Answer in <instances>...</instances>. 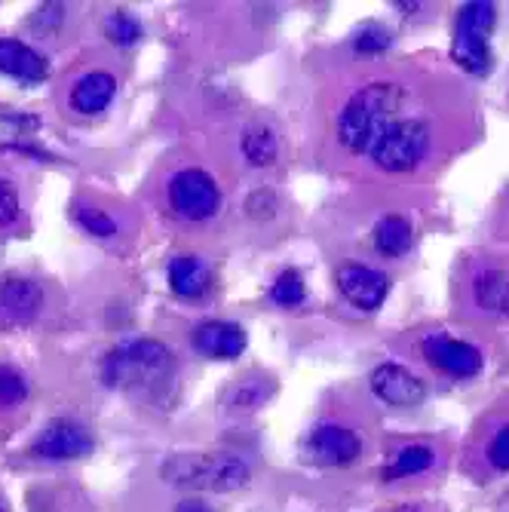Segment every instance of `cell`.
<instances>
[{
	"mask_svg": "<svg viewBox=\"0 0 509 512\" xmlns=\"http://www.w3.org/2000/svg\"><path fill=\"white\" fill-rule=\"evenodd\" d=\"M433 154V126L424 117L399 114L368 151L372 163L387 175H405L421 169Z\"/></svg>",
	"mask_w": 509,
	"mask_h": 512,
	"instance_id": "obj_4",
	"label": "cell"
},
{
	"mask_svg": "<svg viewBox=\"0 0 509 512\" xmlns=\"http://www.w3.org/2000/svg\"><path fill=\"white\" fill-rule=\"evenodd\" d=\"M169 206L188 221H206L221 209V191L209 172L181 169L169 181Z\"/></svg>",
	"mask_w": 509,
	"mask_h": 512,
	"instance_id": "obj_6",
	"label": "cell"
},
{
	"mask_svg": "<svg viewBox=\"0 0 509 512\" xmlns=\"http://www.w3.org/2000/svg\"><path fill=\"white\" fill-rule=\"evenodd\" d=\"M497 22L494 4H467L457 13L454 37H451V59L467 74L485 77L491 71V31Z\"/></svg>",
	"mask_w": 509,
	"mask_h": 512,
	"instance_id": "obj_5",
	"label": "cell"
},
{
	"mask_svg": "<svg viewBox=\"0 0 509 512\" xmlns=\"http://www.w3.org/2000/svg\"><path fill=\"white\" fill-rule=\"evenodd\" d=\"M105 28H108V37L120 46H132L138 37H142V25H138L129 13H114Z\"/></svg>",
	"mask_w": 509,
	"mask_h": 512,
	"instance_id": "obj_26",
	"label": "cell"
},
{
	"mask_svg": "<svg viewBox=\"0 0 509 512\" xmlns=\"http://www.w3.org/2000/svg\"><path fill=\"white\" fill-rule=\"evenodd\" d=\"M31 448L37 457H46V460H74L92 451V436L83 424L53 421L50 427L40 430Z\"/></svg>",
	"mask_w": 509,
	"mask_h": 512,
	"instance_id": "obj_12",
	"label": "cell"
},
{
	"mask_svg": "<svg viewBox=\"0 0 509 512\" xmlns=\"http://www.w3.org/2000/svg\"><path fill=\"white\" fill-rule=\"evenodd\" d=\"M175 375V359L154 338H132L114 347L102 362V381L114 390L157 393Z\"/></svg>",
	"mask_w": 509,
	"mask_h": 512,
	"instance_id": "obj_2",
	"label": "cell"
},
{
	"mask_svg": "<svg viewBox=\"0 0 509 512\" xmlns=\"http://www.w3.org/2000/svg\"><path fill=\"white\" fill-rule=\"evenodd\" d=\"M114 92H117V77L111 71H89L71 89V108L86 117L102 114L111 105Z\"/></svg>",
	"mask_w": 509,
	"mask_h": 512,
	"instance_id": "obj_16",
	"label": "cell"
},
{
	"mask_svg": "<svg viewBox=\"0 0 509 512\" xmlns=\"http://www.w3.org/2000/svg\"><path fill=\"white\" fill-rule=\"evenodd\" d=\"M163 479L172 488L184 491H212V494H227V491H240L252 470L240 454L230 451H184L172 454L163 463Z\"/></svg>",
	"mask_w": 509,
	"mask_h": 512,
	"instance_id": "obj_3",
	"label": "cell"
},
{
	"mask_svg": "<svg viewBox=\"0 0 509 512\" xmlns=\"http://www.w3.org/2000/svg\"><path fill=\"white\" fill-rule=\"evenodd\" d=\"M43 304V289L34 279L13 276L0 283V316H7L10 322H31Z\"/></svg>",
	"mask_w": 509,
	"mask_h": 512,
	"instance_id": "obj_15",
	"label": "cell"
},
{
	"mask_svg": "<svg viewBox=\"0 0 509 512\" xmlns=\"http://www.w3.org/2000/svg\"><path fill=\"white\" fill-rule=\"evenodd\" d=\"M387 46H390V34L381 25L362 28L353 40L356 56H381V53H387Z\"/></svg>",
	"mask_w": 509,
	"mask_h": 512,
	"instance_id": "obj_23",
	"label": "cell"
},
{
	"mask_svg": "<svg viewBox=\"0 0 509 512\" xmlns=\"http://www.w3.org/2000/svg\"><path fill=\"white\" fill-rule=\"evenodd\" d=\"M390 512H421L418 506H396V509H390Z\"/></svg>",
	"mask_w": 509,
	"mask_h": 512,
	"instance_id": "obj_30",
	"label": "cell"
},
{
	"mask_svg": "<svg viewBox=\"0 0 509 512\" xmlns=\"http://www.w3.org/2000/svg\"><path fill=\"white\" fill-rule=\"evenodd\" d=\"M402 108H405V86L399 80H372L359 86L338 111L335 120L338 145L353 157H365L378 142V135L402 114Z\"/></svg>",
	"mask_w": 509,
	"mask_h": 512,
	"instance_id": "obj_1",
	"label": "cell"
},
{
	"mask_svg": "<svg viewBox=\"0 0 509 512\" xmlns=\"http://www.w3.org/2000/svg\"><path fill=\"white\" fill-rule=\"evenodd\" d=\"M436 467V451L433 445L424 442H408L396 451V457L384 467V479L387 482H399V479H414L424 476Z\"/></svg>",
	"mask_w": 509,
	"mask_h": 512,
	"instance_id": "obj_18",
	"label": "cell"
},
{
	"mask_svg": "<svg viewBox=\"0 0 509 512\" xmlns=\"http://www.w3.org/2000/svg\"><path fill=\"white\" fill-rule=\"evenodd\" d=\"M372 393L393 408H411V405L424 402L427 384L414 375L411 368H405L399 362H384L372 371Z\"/></svg>",
	"mask_w": 509,
	"mask_h": 512,
	"instance_id": "obj_10",
	"label": "cell"
},
{
	"mask_svg": "<svg viewBox=\"0 0 509 512\" xmlns=\"http://www.w3.org/2000/svg\"><path fill=\"white\" fill-rule=\"evenodd\" d=\"M485 463L494 473H509V421H503L485 442Z\"/></svg>",
	"mask_w": 509,
	"mask_h": 512,
	"instance_id": "obj_22",
	"label": "cell"
},
{
	"mask_svg": "<svg viewBox=\"0 0 509 512\" xmlns=\"http://www.w3.org/2000/svg\"><path fill=\"white\" fill-rule=\"evenodd\" d=\"M470 304L485 316H509V264H482L470 273Z\"/></svg>",
	"mask_w": 509,
	"mask_h": 512,
	"instance_id": "obj_11",
	"label": "cell"
},
{
	"mask_svg": "<svg viewBox=\"0 0 509 512\" xmlns=\"http://www.w3.org/2000/svg\"><path fill=\"white\" fill-rule=\"evenodd\" d=\"M307 298V286H304V276L298 270H283L276 276V283L270 289V301L280 304V307H298Z\"/></svg>",
	"mask_w": 509,
	"mask_h": 512,
	"instance_id": "obj_21",
	"label": "cell"
},
{
	"mask_svg": "<svg viewBox=\"0 0 509 512\" xmlns=\"http://www.w3.org/2000/svg\"><path fill=\"white\" fill-rule=\"evenodd\" d=\"M28 396L25 381L13 368H0V405H19Z\"/></svg>",
	"mask_w": 509,
	"mask_h": 512,
	"instance_id": "obj_27",
	"label": "cell"
},
{
	"mask_svg": "<svg viewBox=\"0 0 509 512\" xmlns=\"http://www.w3.org/2000/svg\"><path fill=\"white\" fill-rule=\"evenodd\" d=\"M50 71L46 59L16 37H0V74H10L22 83H40Z\"/></svg>",
	"mask_w": 509,
	"mask_h": 512,
	"instance_id": "obj_14",
	"label": "cell"
},
{
	"mask_svg": "<svg viewBox=\"0 0 509 512\" xmlns=\"http://www.w3.org/2000/svg\"><path fill=\"white\" fill-rule=\"evenodd\" d=\"M212 283V273L200 258L181 255L169 261V286L178 298H200Z\"/></svg>",
	"mask_w": 509,
	"mask_h": 512,
	"instance_id": "obj_17",
	"label": "cell"
},
{
	"mask_svg": "<svg viewBox=\"0 0 509 512\" xmlns=\"http://www.w3.org/2000/svg\"><path fill=\"white\" fill-rule=\"evenodd\" d=\"M338 289L341 295L359 310H378L387 301L390 276L378 267H368L359 261H347L338 267Z\"/></svg>",
	"mask_w": 509,
	"mask_h": 512,
	"instance_id": "obj_9",
	"label": "cell"
},
{
	"mask_svg": "<svg viewBox=\"0 0 509 512\" xmlns=\"http://www.w3.org/2000/svg\"><path fill=\"white\" fill-rule=\"evenodd\" d=\"M77 221L80 227H86L92 237H114L117 234V221L102 212V209H89V206H80L77 209Z\"/></svg>",
	"mask_w": 509,
	"mask_h": 512,
	"instance_id": "obj_24",
	"label": "cell"
},
{
	"mask_svg": "<svg viewBox=\"0 0 509 512\" xmlns=\"http://www.w3.org/2000/svg\"><path fill=\"white\" fill-rule=\"evenodd\" d=\"M414 246V227L405 215H384L375 224V249L384 258H402Z\"/></svg>",
	"mask_w": 509,
	"mask_h": 512,
	"instance_id": "obj_19",
	"label": "cell"
},
{
	"mask_svg": "<svg viewBox=\"0 0 509 512\" xmlns=\"http://www.w3.org/2000/svg\"><path fill=\"white\" fill-rule=\"evenodd\" d=\"M240 151L252 166H270L276 163V154H280V142H276V132L264 123H252L243 129L240 135Z\"/></svg>",
	"mask_w": 509,
	"mask_h": 512,
	"instance_id": "obj_20",
	"label": "cell"
},
{
	"mask_svg": "<svg viewBox=\"0 0 509 512\" xmlns=\"http://www.w3.org/2000/svg\"><path fill=\"white\" fill-rule=\"evenodd\" d=\"M191 344L209 359H237L246 350V332L237 322L212 319L191 332Z\"/></svg>",
	"mask_w": 509,
	"mask_h": 512,
	"instance_id": "obj_13",
	"label": "cell"
},
{
	"mask_svg": "<svg viewBox=\"0 0 509 512\" xmlns=\"http://www.w3.org/2000/svg\"><path fill=\"white\" fill-rule=\"evenodd\" d=\"M264 399H267V384L264 381H243V384L234 387V393L227 396V402L234 408H240V411H252Z\"/></svg>",
	"mask_w": 509,
	"mask_h": 512,
	"instance_id": "obj_25",
	"label": "cell"
},
{
	"mask_svg": "<svg viewBox=\"0 0 509 512\" xmlns=\"http://www.w3.org/2000/svg\"><path fill=\"white\" fill-rule=\"evenodd\" d=\"M421 353L436 371H442L448 378H460V381L476 378L485 365L479 347H473L467 341H457L451 335H427L421 341Z\"/></svg>",
	"mask_w": 509,
	"mask_h": 512,
	"instance_id": "obj_7",
	"label": "cell"
},
{
	"mask_svg": "<svg viewBox=\"0 0 509 512\" xmlns=\"http://www.w3.org/2000/svg\"><path fill=\"white\" fill-rule=\"evenodd\" d=\"M175 512H212L203 500H181L178 506H175Z\"/></svg>",
	"mask_w": 509,
	"mask_h": 512,
	"instance_id": "obj_29",
	"label": "cell"
},
{
	"mask_svg": "<svg viewBox=\"0 0 509 512\" xmlns=\"http://www.w3.org/2000/svg\"><path fill=\"white\" fill-rule=\"evenodd\" d=\"M19 215V191L7 178H0V227L13 224Z\"/></svg>",
	"mask_w": 509,
	"mask_h": 512,
	"instance_id": "obj_28",
	"label": "cell"
},
{
	"mask_svg": "<svg viewBox=\"0 0 509 512\" xmlns=\"http://www.w3.org/2000/svg\"><path fill=\"white\" fill-rule=\"evenodd\" d=\"M304 448H307L310 463H316V467H350V463L362 454V439L350 427L319 424L310 430Z\"/></svg>",
	"mask_w": 509,
	"mask_h": 512,
	"instance_id": "obj_8",
	"label": "cell"
}]
</instances>
